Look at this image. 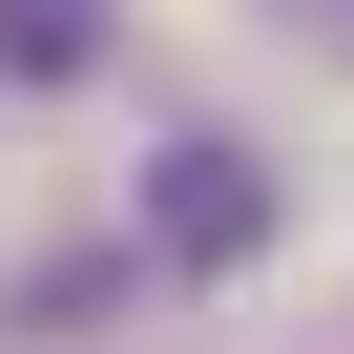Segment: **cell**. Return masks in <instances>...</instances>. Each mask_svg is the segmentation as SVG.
Masks as SVG:
<instances>
[{
  "mask_svg": "<svg viewBox=\"0 0 354 354\" xmlns=\"http://www.w3.org/2000/svg\"><path fill=\"white\" fill-rule=\"evenodd\" d=\"M250 250H271V167L167 125L146 146V271H250Z\"/></svg>",
  "mask_w": 354,
  "mask_h": 354,
  "instance_id": "6da1fadb",
  "label": "cell"
},
{
  "mask_svg": "<svg viewBox=\"0 0 354 354\" xmlns=\"http://www.w3.org/2000/svg\"><path fill=\"white\" fill-rule=\"evenodd\" d=\"M104 63V0H0V84H84Z\"/></svg>",
  "mask_w": 354,
  "mask_h": 354,
  "instance_id": "7a4b0ae2",
  "label": "cell"
},
{
  "mask_svg": "<svg viewBox=\"0 0 354 354\" xmlns=\"http://www.w3.org/2000/svg\"><path fill=\"white\" fill-rule=\"evenodd\" d=\"M292 21H354V0H292Z\"/></svg>",
  "mask_w": 354,
  "mask_h": 354,
  "instance_id": "3957f363",
  "label": "cell"
}]
</instances>
